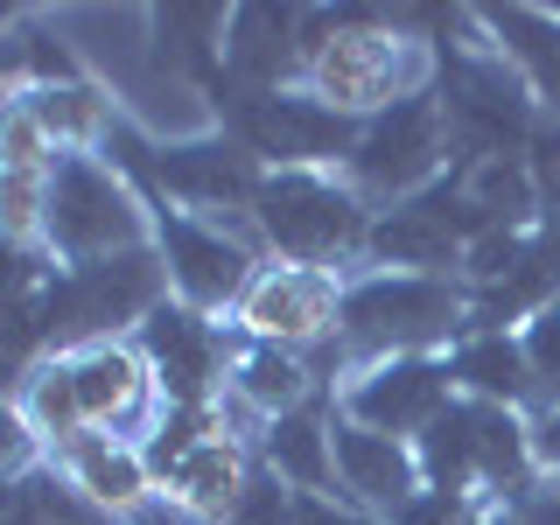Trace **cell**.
Here are the masks:
<instances>
[{"label":"cell","instance_id":"obj_13","mask_svg":"<svg viewBox=\"0 0 560 525\" xmlns=\"http://www.w3.org/2000/svg\"><path fill=\"white\" fill-rule=\"evenodd\" d=\"M154 183L197 218H253L267 175L238 140H183V148H154Z\"/></svg>","mask_w":560,"mask_h":525},{"label":"cell","instance_id":"obj_18","mask_svg":"<svg viewBox=\"0 0 560 525\" xmlns=\"http://www.w3.org/2000/svg\"><path fill=\"white\" fill-rule=\"evenodd\" d=\"M267 463L294 498H329V483H337V413H323L315 399L280 413L267 428Z\"/></svg>","mask_w":560,"mask_h":525},{"label":"cell","instance_id":"obj_19","mask_svg":"<svg viewBox=\"0 0 560 525\" xmlns=\"http://www.w3.org/2000/svg\"><path fill=\"white\" fill-rule=\"evenodd\" d=\"M448 378L469 385L483 407H533V372H525V343L512 329H469L448 350Z\"/></svg>","mask_w":560,"mask_h":525},{"label":"cell","instance_id":"obj_20","mask_svg":"<svg viewBox=\"0 0 560 525\" xmlns=\"http://www.w3.org/2000/svg\"><path fill=\"white\" fill-rule=\"evenodd\" d=\"M518 343H525V372H533V407L553 413L560 407V302L539 308L533 323L518 329Z\"/></svg>","mask_w":560,"mask_h":525},{"label":"cell","instance_id":"obj_16","mask_svg":"<svg viewBox=\"0 0 560 525\" xmlns=\"http://www.w3.org/2000/svg\"><path fill=\"white\" fill-rule=\"evenodd\" d=\"M308 399H315L308 358H294V350H273V343H245V350H232V364H224V385H218V407H232L238 420H253V428H273L280 413L308 407Z\"/></svg>","mask_w":560,"mask_h":525},{"label":"cell","instance_id":"obj_9","mask_svg":"<svg viewBox=\"0 0 560 525\" xmlns=\"http://www.w3.org/2000/svg\"><path fill=\"white\" fill-rule=\"evenodd\" d=\"M63 372H70V393H78V413L92 434H119V442H148L154 428H162L168 399L162 385H154L148 358H140V343H78L63 350Z\"/></svg>","mask_w":560,"mask_h":525},{"label":"cell","instance_id":"obj_3","mask_svg":"<svg viewBox=\"0 0 560 525\" xmlns=\"http://www.w3.org/2000/svg\"><path fill=\"white\" fill-rule=\"evenodd\" d=\"M253 232L280 259H294V267L337 273V259H358L364 238H372V203L329 168H273L259 183Z\"/></svg>","mask_w":560,"mask_h":525},{"label":"cell","instance_id":"obj_10","mask_svg":"<svg viewBox=\"0 0 560 525\" xmlns=\"http://www.w3.org/2000/svg\"><path fill=\"white\" fill-rule=\"evenodd\" d=\"M238 148L253 162H273V168H329V162H350L358 148V127L343 113H329L323 98L308 92H253L238 113Z\"/></svg>","mask_w":560,"mask_h":525},{"label":"cell","instance_id":"obj_15","mask_svg":"<svg viewBox=\"0 0 560 525\" xmlns=\"http://www.w3.org/2000/svg\"><path fill=\"white\" fill-rule=\"evenodd\" d=\"M49 463H57V477L78 490V498H92L105 518H133L140 504L154 498L148 455H140V442H119V434H78V442L49 448Z\"/></svg>","mask_w":560,"mask_h":525},{"label":"cell","instance_id":"obj_2","mask_svg":"<svg viewBox=\"0 0 560 525\" xmlns=\"http://www.w3.org/2000/svg\"><path fill=\"white\" fill-rule=\"evenodd\" d=\"M469 329V288L448 273H364L343 288V364L378 358H434V343H455Z\"/></svg>","mask_w":560,"mask_h":525},{"label":"cell","instance_id":"obj_24","mask_svg":"<svg viewBox=\"0 0 560 525\" xmlns=\"http://www.w3.org/2000/svg\"><path fill=\"white\" fill-rule=\"evenodd\" d=\"M0 28H8V14H0Z\"/></svg>","mask_w":560,"mask_h":525},{"label":"cell","instance_id":"obj_8","mask_svg":"<svg viewBox=\"0 0 560 525\" xmlns=\"http://www.w3.org/2000/svg\"><path fill=\"white\" fill-rule=\"evenodd\" d=\"M232 323L245 329V343H273V350H315L323 337L343 329V280L329 267H294V259H273V267L253 273V288L238 294Z\"/></svg>","mask_w":560,"mask_h":525},{"label":"cell","instance_id":"obj_4","mask_svg":"<svg viewBox=\"0 0 560 525\" xmlns=\"http://www.w3.org/2000/svg\"><path fill=\"white\" fill-rule=\"evenodd\" d=\"M154 245V224L140 218V197L127 168L105 154H70L49 168V210H43V253L63 267H92V259H119Z\"/></svg>","mask_w":560,"mask_h":525},{"label":"cell","instance_id":"obj_21","mask_svg":"<svg viewBox=\"0 0 560 525\" xmlns=\"http://www.w3.org/2000/svg\"><path fill=\"white\" fill-rule=\"evenodd\" d=\"M224 525H294V498L280 490V477H253L245 498H238V512Z\"/></svg>","mask_w":560,"mask_h":525},{"label":"cell","instance_id":"obj_7","mask_svg":"<svg viewBox=\"0 0 560 525\" xmlns=\"http://www.w3.org/2000/svg\"><path fill=\"white\" fill-rule=\"evenodd\" d=\"M259 232H232L224 218H197V210H162L154 218V253L168 267V302H183L189 315L218 323L238 308V294L253 288Z\"/></svg>","mask_w":560,"mask_h":525},{"label":"cell","instance_id":"obj_12","mask_svg":"<svg viewBox=\"0 0 560 525\" xmlns=\"http://www.w3.org/2000/svg\"><path fill=\"white\" fill-rule=\"evenodd\" d=\"M140 358H148V372H154L168 407H210L218 385H224L232 350H224L218 323L189 315L183 302H162L148 323H140Z\"/></svg>","mask_w":560,"mask_h":525},{"label":"cell","instance_id":"obj_11","mask_svg":"<svg viewBox=\"0 0 560 525\" xmlns=\"http://www.w3.org/2000/svg\"><path fill=\"white\" fill-rule=\"evenodd\" d=\"M448 399H455L448 358H378V364H358V372L343 378L337 413L358 420V428H378V434L413 442Z\"/></svg>","mask_w":560,"mask_h":525},{"label":"cell","instance_id":"obj_22","mask_svg":"<svg viewBox=\"0 0 560 525\" xmlns=\"http://www.w3.org/2000/svg\"><path fill=\"white\" fill-rule=\"evenodd\" d=\"M22 463H35V428L22 420L14 399H0V477H14Z\"/></svg>","mask_w":560,"mask_h":525},{"label":"cell","instance_id":"obj_23","mask_svg":"<svg viewBox=\"0 0 560 525\" xmlns=\"http://www.w3.org/2000/svg\"><path fill=\"white\" fill-rule=\"evenodd\" d=\"M294 525H378L358 504H329V498H294Z\"/></svg>","mask_w":560,"mask_h":525},{"label":"cell","instance_id":"obj_6","mask_svg":"<svg viewBox=\"0 0 560 525\" xmlns=\"http://www.w3.org/2000/svg\"><path fill=\"white\" fill-rule=\"evenodd\" d=\"M448 119H442V98H407L393 105V113L364 119L358 127V148H350L343 162V183L358 189L364 203H413L428 197L434 183H442V162H448Z\"/></svg>","mask_w":560,"mask_h":525},{"label":"cell","instance_id":"obj_5","mask_svg":"<svg viewBox=\"0 0 560 525\" xmlns=\"http://www.w3.org/2000/svg\"><path fill=\"white\" fill-rule=\"evenodd\" d=\"M168 302V267L154 245L119 259H92V267H63V280L35 302V329L57 350L105 343L113 329H140L154 308Z\"/></svg>","mask_w":560,"mask_h":525},{"label":"cell","instance_id":"obj_14","mask_svg":"<svg viewBox=\"0 0 560 525\" xmlns=\"http://www.w3.org/2000/svg\"><path fill=\"white\" fill-rule=\"evenodd\" d=\"M337 490L358 512H385L399 518L407 504L420 498V455L399 442V434H378V428H358V420L337 413Z\"/></svg>","mask_w":560,"mask_h":525},{"label":"cell","instance_id":"obj_17","mask_svg":"<svg viewBox=\"0 0 560 525\" xmlns=\"http://www.w3.org/2000/svg\"><path fill=\"white\" fill-rule=\"evenodd\" d=\"M245 483H253V463H245V448H238V434H218L210 428L197 448H183L168 463V498L183 504L189 518H232L238 512V498H245Z\"/></svg>","mask_w":560,"mask_h":525},{"label":"cell","instance_id":"obj_1","mask_svg":"<svg viewBox=\"0 0 560 525\" xmlns=\"http://www.w3.org/2000/svg\"><path fill=\"white\" fill-rule=\"evenodd\" d=\"M428 70H434L428 43H413L407 28H385V22H337V28L315 22L302 43V92L343 119H378L393 105L420 98Z\"/></svg>","mask_w":560,"mask_h":525}]
</instances>
